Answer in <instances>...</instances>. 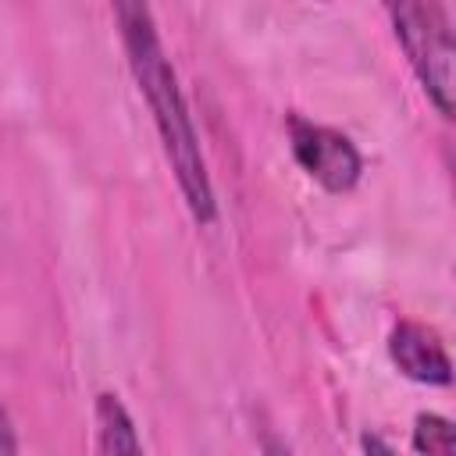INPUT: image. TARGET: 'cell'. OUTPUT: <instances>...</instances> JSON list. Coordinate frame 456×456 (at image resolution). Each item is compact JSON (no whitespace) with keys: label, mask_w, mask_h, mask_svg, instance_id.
<instances>
[{"label":"cell","mask_w":456,"mask_h":456,"mask_svg":"<svg viewBox=\"0 0 456 456\" xmlns=\"http://www.w3.org/2000/svg\"><path fill=\"white\" fill-rule=\"evenodd\" d=\"M285 132H289V150H292L296 164L321 189L342 196V192H353L360 185L363 157L346 132L321 125V121H310L303 114H289Z\"/></svg>","instance_id":"cell-3"},{"label":"cell","mask_w":456,"mask_h":456,"mask_svg":"<svg viewBox=\"0 0 456 456\" xmlns=\"http://www.w3.org/2000/svg\"><path fill=\"white\" fill-rule=\"evenodd\" d=\"M413 452L428 456H452L456 452V428L442 413H417L413 417V435H410Z\"/></svg>","instance_id":"cell-6"},{"label":"cell","mask_w":456,"mask_h":456,"mask_svg":"<svg viewBox=\"0 0 456 456\" xmlns=\"http://www.w3.org/2000/svg\"><path fill=\"white\" fill-rule=\"evenodd\" d=\"M18 449H21V442H18L14 420H11V413L0 406V456H4V452H18Z\"/></svg>","instance_id":"cell-7"},{"label":"cell","mask_w":456,"mask_h":456,"mask_svg":"<svg viewBox=\"0 0 456 456\" xmlns=\"http://www.w3.org/2000/svg\"><path fill=\"white\" fill-rule=\"evenodd\" d=\"M360 449H367V452H392V442H385V438H378V435H363L360 438Z\"/></svg>","instance_id":"cell-8"},{"label":"cell","mask_w":456,"mask_h":456,"mask_svg":"<svg viewBox=\"0 0 456 456\" xmlns=\"http://www.w3.org/2000/svg\"><path fill=\"white\" fill-rule=\"evenodd\" d=\"M96 452H142V438L135 435L132 413L114 392H100L96 406Z\"/></svg>","instance_id":"cell-5"},{"label":"cell","mask_w":456,"mask_h":456,"mask_svg":"<svg viewBox=\"0 0 456 456\" xmlns=\"http://www.w3.org/2000/svg\"><path fill=\"white\" fill-rule=\"evenodd\" d=\"M110 7L118 18V32H121V46H125L132 78H135L139 93L146 96L157 135L164 142V157H167L178 192L185 200V210L200 228H210L217 221V196L210 185L207 157L200 150V135H196V125L189 114L185 93L178 86V75H175L167 53H164L150 0H110Z\"/></svg>","instance_id":"cell-1"},{"label":"cell","mask_w":456,"mask_h":456,"mask_svg":"<svg viewBox=\"0 0 456 456\" xmlns=\"http://www.w3.org/2000/svg\"><path fill=\"white\" fill-rule=\"evenodd\" d=\"M388 356L399 367V374L417 385L445 388L452 381V363H449L442 338L420 321H399L388 331Z\"/></svg>","instance_id":"cell-4"},{"label":"cell","mask_w":456,"mask_h":456,"mask_svg":"<svg viewBox=\"0 0 456 456\" xmlns=\"http://www.w3.org/2000/svg\"><path fill=\"white\" fill-rule=\"evenodd\" d=\"M392 32L442 118H452V28L442 0H381Z\"/></svg>","instance_id":"cell-2"}]
</instances>
